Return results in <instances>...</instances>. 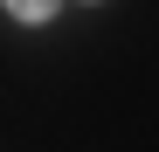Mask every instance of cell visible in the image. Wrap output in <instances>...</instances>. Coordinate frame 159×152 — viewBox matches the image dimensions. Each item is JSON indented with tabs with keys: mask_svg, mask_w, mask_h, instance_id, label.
<instances>
[{
	"mask_svg": "<svg viewBox=\"0 0 159 152\" xmlns=\"http://www.w3.org/2000/svg\"><path fill=\"white\" fill-rule=\"evenodd\" d=\"M7 14H14V21H48L56 0H7Z\"/></svg>",
	"mask_w": 159,
	"mask_h": 152,
	"instance_id": "1",
	"label": "cell"
}]
</instances>
